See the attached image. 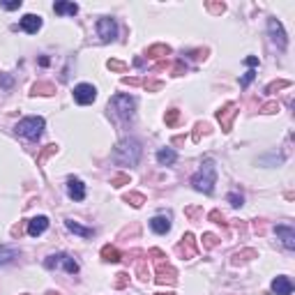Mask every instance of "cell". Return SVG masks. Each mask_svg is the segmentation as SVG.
Listing matches in <instances>:
<instances>
[{"label": "cell", "instance_id": "obj_6", "mask_svg": "<svg viewBox=\"0 0 295 295\" xmlns=\"http://www.w3.org/2000/svg\"><path fill=\"white\" fill-rule=\"evenodd\" d=\"M44 267L46 270H65L67 274H76L81 270L79 261L69 254H51L44 258Z\"/></svg>", "mask_w": 295, "mask_h": 295}, {"label": "cell", "instance_id": "obj_41", "mask_svg": "<svg viewBox=\"0 0 295 295\" xmlns=\"http://www.w3.org/2000/svg\"><path fill=\"white\" fill-rule=\"evenodd\" d=\"M12 85H14V79H12L10 74H5V72H0V88H5V90H10Z\"/></svg>", "mask_w": 295, "mask_h": 295}, {"label": "cell", "instance_id": "obj_25", "mask_svg": "<svg viewBox=\"0 0 295 295\" xmlns=\"http://www.w3.org/2000/svg\"><path fill=\"white\" fill-rule=\"evenodd\" d=\"M19 258V251L14 247H0V265H7V263H14Z\"/></svg>", "mask_w": 295, "mask_h": 295}, {"label": "cell", "instance_id": "obj_32", "mask_svg": "<svg viewBox=\"0 0 295 295\" xmlns=\"http://www.w3.org/2000/svg\"><path fill=\"white\" fill-rule=\"evenodd\" d=\"M111 185H113V187H125V185H131L129 173H115V176H111Z\"/></svg>", "mask_w": 295, "mask_h": 295}, {"label": "cell", "instance_id": "obj_19", "mask_svg": "<svg viewBox=\"0 0 295 295\" xmlns=\"http://www.w3.org/2000/svg\"><path fill=\"white\" fill-rule=\"evenodd\" d=\"M171 46L169 44H153V46H147V51H145V58L147 60H162V58L171 56Z\"/></svg>", "mask_w": 295, "mask_h": 295}, {"label": "cell", "instance_id": "obj_3", "mask_svg": "<svg viewBox=\"0 0 295 295\" xmlns=\"http://www.w3.org/2000/svg\"><path fill=\"white\" fill-rule=\"evenodd\" d=\"M215 185H217V164H215V159L208 157L203 164H201L199 173H194L192 187L196 189V192L212 194L215 192Z\"/></svg>", "mask_w": 295, "mask_h": 295}, {"label": "cell", "instance_id": "obj_29", "mask_svg": "<svg viewBox=\"0 0 295 295\" xmlns=\"http://www.w3.org/2000/svg\"><path fill=\"white\" fill-rule=\"evenodd\" d=\"M134 272H136V277L141 279V281H147V277H150V270H147V258H141V261H136Z\"/></svg>", "mask_w": 295, "mask_h": 295}, {"label": "cell", "instance_id": "obj_38", "mask_svg": "<svg viewBox=\"0 0 295 295\" xmlns=\"http://www.w3.org/2000/svg\"><path fill=\"white\" fill-rule=\"evenodd\" d=\"M143 88H145L147 92H159V90H162V88H164V83H162V81L145 79V81H143Z\"/></svg>", "mask_w": 295, "mask_h": 295}, {"label": "cell", "instance_id": "obj_5", "mask_svg": "<svg viewBox=\"0 0 295 295\" xmlns=\"http://www.w3.org/2000/svg\"><path fill=\"white\" fill-rule=\"evenodd\" d=\"M44 118H40V115H28V118H23L17 122V127H14V131H17L19 136L28 138V141H40L42 134H44Z\"/></svg>", "mask_w": 295, "mask_h": 295}, {"label": "cell", "instance_id": "obj_44", "mask_svg": "<svg viewBox=\"0 0 295 295\" xmlns=\"http://www.w3.org/2000/svg\"><path fill=\"white\" fill-rule=\"evenodd\" d=\"M187 56L194 58V60H205V58H208V49H196V51L187 53Z\"/></svg>", "mask_w": 295, "mask_h": 295}, {"label": "cell", "instance_id": "obj_1", "mask_svg": "<svg viewBox=\"0 0 295 295\" xmlns=\"http://www.w3.org/2000/svg\"><path fill=\"white\" fill-rule=\"evenodd\" d=\"M147 256L155 261V281H157L159 286H173L176 284L178 281V270L166 261L164 251L157 249V247H153V249L147 251Z\"/></svg>", "mask_w": 295, "mask_h": 295}, {"label": "cell", "instance_id": "obj_40", "mask_svg": "<svg viewBox=\"0 0 295 295\" xmlns=\"http://www.w3.org/2000/svg\"><path fill=\"white\" fill-rule=\"evenodd\" d=\"M171 74H173V76H185V74H187V65H185V60H178V63L173 65V69H171Z\"/></svg>", "mask_w": 295, "mask_h": 295}, {"label": "cell", "instance_id": "obj_28", "mask_svg": "<svg viewBox=\"0 0 295 295\" xmlns=\"http://www.w3.org/2000/svg\"><path fill=\"white\" fill-rule=\"evenodd\" d=\"M284 88H290V81L279 79V81H272V83H267V85H265V92H267V95H274V92L284 90Z\"/></svg>", "mask_w": 295, "mask_h": 295}, {"label": "cell", "instance_id": "obj_15", "mask_svg": "<svg viewBox=\"0 0 295 295\" xmlns=\"http://www.w3.org/2000/svg\"><path fill=\"white\" fill-rule=\"evenodd\" d=\"M67 196L72 201H83L85 199V185L79 178H69L67 180Z\"/></svg>", "mask_w": 295, "mask_h": 295}, {"label": "cell", "instance_id": "obj_31", "mask_svg": "<svg viewBox=\"0 0 295 295\" xmlns=\"http://www.w3.org/2000/svg\"><path fill=\"white\" fill-rule=\"evenodd\" d=\"M164 122H166V127H176L180 122V111L178 108H169L164 115Z\"/></svg>", "mask_w": 295, "mask_h": 295}, {"label": "cell", "instance_id": "obj_45", "mask_svg": "<svg viewBox=\"0 0 295 295\" xmlns=\"http://www.w3.org/2000/svg\"><path fill=\"white\" fill-rule=\"evenodd\" d=\"M21 0H14V3H0V7L3 10H7V12H14V10H21Z\"/></svg>", "mask_w": 295, "mask_h": 295}, {"label": "cell", "instance_id": "obj_47", "mask_svg": "<svg viewBox=\"0 0 295 295\" xmlns=\"http://www.w3.org/2000/svg\"><path fill=\"white\" fill-rule=\"evenodd\" d=\"M138 231H141V226H138V224H134V226H131V231H129V228H125V231L120 233V240H125L127 235H138Z\"/></svg>", "mask_w": 295, "mask_h": 295}, {"label": "cell", "instance_id": "obj_36", "mask_svg": "<svg viewBox=\"0 0 295 295\" xmlns=\"http://www.w3.org/2000/svg\"><path fill=\"white\" fill-rule=\"evenodd\" d=\"M208 219H210V221H215V224H219V226H228L226 217L221 215L219 210H210V212H208Z\"/></svg>", "mask_w": 295, "mask_h": 295}, {"label": "cell", "instance_id": "obj_8", "mask_svg": "<svg viewBox=\"0 0 295 295\" xmlns=\"http://www.w3.org/2000/svg\"><path fill=\"white\" fill-rule=\"evenodd\" d=\"M176 254L180 256L182 261H192L194 256L199 254V247H196V238L194 233H185L180 238V242L176 244Z\"/></svg>", "mask_w": 295, "mask_h": 295}, {"label": "cell", "instance_id": "obj_16", "mask_svg": "<svg viewBox=\"0 0 295 295\" xmlns=\"http://www.w3.org/2000/svg\"><path fill=\"white\" fill-rule=\"evenodd\" d=\"M254 258H258V251L251 249V247H244V249L235 251V254L231 256V265H233V267H238V265H244V263L254 261Z\"/></svg>", "mask_w": 295, "mask_h": 295}, {"label": "cell", "instance_id": "obj_37", "mask_svg": "<svg viewBox=\"0 0 295 295\" xmlns=\"http://www.w3.org/2000/svg\"><path fill=\"white\" fill-rule=\"evenodd\" d=\"M205 10L210 14H224L226 12V3H205Z\"/></svg>", "mask_w": 295, "mask_h": 295}, {"label": "cell", "instance_id": "obj_49", "mask_svg": "<svg viewBox=\"0 0 295 295\" xmlns=\"http://www.w3.org/2000/svg\"><path fill=\"white\" fill-rule=\"evenodd\" d=\"M244 65H247V67H251V69H254V67H258V58H256V56L244 58Z\"/></svg>", "mask_w": 295, "mask_h": 295}, {"label": "cell", "instance_id": "obj_20", "mask_svg": "<svg viewBox=\"0 0 295 295\" xmlns=\"http://www.w3.org/2000/svg\"><path fill=\"white\" fill-rule=\"evenodd\" d=\"M157 162L162 166H173L178 162V153L173 147H159L157 150Z\"/></svg>", "mask_w": 295, "mask_h": 295}, {"label": "cell", "instance_id": "obj_17", "mask_svg": "<svg viewBox=\"0 0 295 295\" xmlns=\"http://www.w3.org/2000/svg\"><path fill=\"white\" fill-rule=\"evenodd\" d=\"M272 293L274 295H290L293 293V281H290L286 274H279V277H274L272 279Z\"/></svg>", "mask_w": 295, "mask_h": 295}, {"label": "cell", "instance_id": "obj_52", "mask_svg": "<svg viewBox=\"0 0 295 295\" xmlns=\"http://www.w3.org/2000/svg\"><path fill=\"white\" fill-rule=\"evenodd\" d=\"M44 295H63V293H60V290H53V288H51V290H46Z\"/></svg>", "mask_w": 295, "mask_h": 295}, {"label": "cell", "instance_id": "obj_23", "mask_svg": "<svg viewBox=\"0 0 295 295\" xmlns=\"http://www.w3.org/2000/svg\"><path fill=\"white\" fill-rule=\"evenodd\" d=\"M30 95H42V97H51L56 95V85L49 83V81H37V83L30 88Z\"/></svg>", "mask_w": 295, "mask_h": 295}, {"label": "cell", "instance_id": "obj_22", "mask_svg": "<svg viewBox=\"0 0 295 295\" xmlns=\"http://www.w3.org/2000/svg\"><path fill=\"white\" fill-rule=\"evenodd\" d=\"M53 12H56V14L76 17V14H79V5H76V3H67V0H58L56 5H53Z\"/></svg>", "mask_w": 295, "mask_h": 295}, {"label": "cell", "instance_id": "obj_7", "mask_svg": "<svg viewBox=\"0 0 295 295\" xmlns=\"http://www.w3.org/2000/svg\"><path fill=\"white\" fill-rule=\"evenodd\" d=\"M267 33H270V40L277 44L279 51H286V49H288V35H286V30L279 19H274V17L267 19Z\"/></svg>", "mask_w": 295, "mask_h": 295}, {"label": "cell", "instance_id": "obj_33", "mask_svg": "<svg viewBox=\"0 0 295 295\" xmlns=\"http://www.w3.org/2000/svg\"><path fill=\"white\" fill-rule=\"evenodd\" d=\"M201 240H203V249H208V251H210V249H215L217 244L221 242V240L217 238L215 233H203V238H201Z\"/></svg>", "mask_w": 295, "mask_h": 295}, {"label": "cell", "instance_id": "obj_9", "mask_svg": "<svg viewBox=\"0 0 295 295\" xmlns=\"http://www.w3.org/2000/svg\"><path fill=\"white\" fill-rule=\"evenodd\" d=\"M74 102L81 104V106H88V104H92L97 99V88L92 83H79L76 88H74Z\"/></svg>", "mask_w": 295, "mask_h": 295}, {"label": "cell", "instance_id": "obj_54", "mask_svg": "<svg viewBox=\"0 0 295 295\" xmlns=\"http://www.w3.org/2000/svg\"><path fill=\"white\" fill-rule=\"evenodd\" d=\"M21 295H30V293H21Z\"/></svg>", "mask_w": 295, "mask_h": 295}, {"label": "cell", "instance_id": "obj_4", "mask_svg": "<svg viewBox=\"0 0 295 295\" xmlns=\"http://www.w3.org/2000/svg\"><path fill=\"white\" fill-rule=\"evenodd\" d=\"M108 111H113L122 122H131L134 120V111H136V99L131 95H113L108 102Z\"/></svg>", "mask_w": 295, "mask_h": 295}, {"label": "cell", "instance_id": "obj_46", "mask_svg": "<svg viewBox=\"0 0 295 295\" xmlns=\"http://www.w3.org/2000/svg\"><path fill=\"white\" fill-rule=\"evenodd\" d=\"M122 85H134V88H136V85H143V79H138V76H125V79H122Z\"/></svg>", "mask_w": 295, "mask_h": 295}, {"label": "cell", "instance_id": "obj_34", "mask_svg": "<svg viewBox=\"0 0 295 295\" xmlns=\"http://www.w3.org/2000/svg\"><path fill=\"white\" fill-rule=\"evenodd\" d=\"M125 286H129V272H118L113 279V288L115 290H122Z\"/></svg>", "mask_w": 295, "mask_h": 295}, {"label": "cell", "instance_id": "obj_53", "mask_svg": "<svg viewBox=\"0 0 295 295\" xmlns=\"http://www.w3.org/2000/svg\"><path fill=\"white\" fill-rule=\"evenodd\" d=\"M157 295H176V293H157Z\"/></svg>", "mask_w": 295, "mask_h": 295}, {"label": "cell", "instance_id": "obj_10", "mask_svg": "<svg viewBox=\"0 0 295 295\" xmlns=\"http://www.w3.org/2000/svg\"><path fill=\"white\" fill-rule=\"evenodd\" d=\"M97 35L102 37V42H115L118 37V21L111 17H104L97 21Z\"/></svg>", "mask_w": 295, "mask_h": 295}, {"label": "cell", "instance_id": "obj_26", "mask_svg": "<svg viewBox=\"0 0 295 295\" xmlns=\"http://www.w3.org/2000/svg\"><path fill=\"white\" fill-rule=\"evenodd\" d=\"M122 201H125V203H129L131 208H141V205L145 203V196H143L141 192H129V194H125V196H122Z\"/></svg>", "mask_w": 295, "mask_h": 295}, {"label": "cell", "instance_id": "obj_12", "mask_svg": "<svg viewBox=\"0 0 295 295\" xmlns=\"http://www.w3.org/2000/svg\"><path fill=\"white\" fill-rule=\"evenodd\" d=\"M42 23L44 21H42L40 14H23L21 21H19V28L28 35H37L42 30Z\"/></svg>", "mask_w": 295, "mask_h": 295}, {"label": "cell", "instance_id": "obj_39", "mask_svg": "<svg viewBox=\"0 0 295 295\" xmlns=\"http://www.w3.org/2000/svg\"><path fill=\"white\" fill-rule=\"evenodd\" d=\"M226 201L233 205V208H240V205L244 203V196H242V194H238V192H231V194L226 196Z\"/></svg>", "mask_w": 295, "mask_h": 295}, {"label": "cell", "instance_id": "obj_18", "mask_svg": "<svg viewBox=\"0 0 295 295\" xmlns=\"http://www.w3.org/2000/svg\"><path fill=\"white\" fill-rule=\"evenodd\" d=\"M150 228H153V233H157V235H166V233L171 231V217L169 215H155L153 219H150Z\"/></svg>", "mask_w": 295, "mask_h": 295}, {"label": "cell", "instance_id": "obj_2", "mask_svg": "<svg viewBox=\"0 0 295 295\" xmlns=\"http://www.w3.org/2000/svg\"><path fill=\"white\" fill-rule=\"evenodd\" d=\"M141 155H143V147L141 141L136 138H122L118 145L113 147V162L120 166H136L141 162Z\"/></svg>", "mask_w": 295, "mask_h": 295}, {"label": "cell", "instance_id": "obj_43", "mask_svg": "<svg viewBox=\"0 0 295 295\" xmlns=\"http://www.w3.org/2000/svg\"><path fill=\"white\" fill-rule=\"evenodd\" d=\"M254 79H256V72H254V69H249V72H247L242 79H240V85H242V88H247V85H249Z\"/></svg>", "mask_w": 295, "mask_h": 295}, {"label": "cell", "instance_id": "obj_48", "mask_svg": "<svg viewBox=\"0 0 295 295\" xmlns=\"http://www.w3.org/2000/svg\"><path fill=\"white\" fill-rule=\"evenodd\" d=\"M254 231L258 235H265V219H254Z\"/></svg>", "mask_w": 295, "mask_h": 295}, {"label": "cell", "instance_id": "obj_13", "mask_svg": "<svg viewBox=\"0 0 295 295\" xmlns=\"http://www.w3.org/2000/svg\"><path fill=\"white\" fill-rule=\"evenodd\" d=\"M274 233H277V238L281 240V244H284L288 251L295 249V228L288 226V224H277L274 226Z\"/></svg>", "mask_w": 295, "mask_h": 295}, {"label": "cell", "instance_id": "obj_27", "mask_svg": "<svg viewBox=\"0 0 295 295\" xmlns=\"http://www.w3.org/2000/svg\"><path fill=\"white\" fill-rule=\"evenodd\" d=\"M210 131H212V127L208 125V122H196V127H194V134H192V141L199 143L201 136H208Z\"/></svg>", "mask_w": 295, "mask_h": 295}, {"label": "cell", "instance_id": "obj_30", "mask_svg": "<svg viewBox=\"0 0 295 295\" xmlns=\"http://www.w3.org/2000/svg\"><path fill=\"white\" fill-rule=\"evenodd\" d=\"M56 153H58V145H56V143H51V145H46L44 150H42V153L37 155V166H42V164L46 162V159H49V157H53Z\"/></svg>", "mask_w": 295, "mask_h": 295}, {"label": "cell", "instance_id": "obj_21", "mask_svg": "<svg viewBox=\"0 0 295 295\" xmlns=\"http://www.w3.org/2000/svg\"><path fill=\"white\" fill-rule=\"evenodd\" d=\"M99 256H102V261H106V263H118V261H122V254H120V249L115 247V244H106V247H102Z\"/></svg>", "mask_w": 295, "mask_h": 295}, {"label": "cell", "instance_id": "obj_11", "mask_svg": "<svg viewBox=\"0 0 295 295\" xmlns=\"http://www.w3.org/2000/svg\"><path fill=\"white\" fill-rule=\"evenodd\" d=\"M235 115H238V104H233V102L224 104V106L217 111V120H219L221 129L226 131V134L233 129V120H235Z\"/></svg>", "mask_w": 295, "mask_h": 295}, {"label": "cell", "instance_id": "obj_24", "mask_svg": "<svg viewBox=\"0 0 295 295\" xmlns=\"http://www.w3.org/2000/svg\"><path fill=\"white\" fill-rule=\"evenodd\" d=\"M65 226H67V231L76 233V235H81V238H92V235H95V228H85L74 219H65Z\"/></svg>", "mask_w": 295, "mask_h": 295}, {"label": "cell", "instance_id": "obj_51", "mask_svg": "<svg viewBox=\"0 0 295 295\" xmlns=\"http://www.w3.org/2000/svg\"><path fill=\"white\" fill-rule=\"evenodd\" d=\"M40 65H42V67H46V65H49V56H42L40 58Z\"/></svg>", "mask_w": 295, "mask_h": 295}, {"label": "cell", "instance_id": "obj_14", "mask_svg": "<svg viewBox=\"0 0 295 295\" xmlns=\"http://www.w3.org/2000/svg\"><path fill=\"white\" fill-rule=\"evenodd\" d=\"M46 228H49V217L40 215V217H33V219L28 221L26 231H28L30 238H40L42 233H46Z\"/></svg>", "mask_w": 295, "mask_h": 295}, {"label": "cell", "instance_id": "obj_50", "mask_svg": "<svg viewBox=\"0 0 295 295\" xmlns=\"http://www.w3.org/2000/svg\"><path fill=\"white\" fill-rule=\"evenodd\" d=\"M199 212H201V208H187V210H185V215L192 217V219H194V217L199 215Z\"/></svg>", "mask_w": 295, "mask_h": 295}, {"label": "cell", "instance_id": "obj_35", "mask_svg": "<svg viewBox=\"0 0 295 295\" xmlns=\"http://www.w3.org/2000/svg\"><path fill=\"white\" fill-rule=\"evenodd\" d=\"M106 67L111 69V72H118V74H125L127 72V63H122V60H106Z\"/></svg>", "mask_w": 295, "mask_h": 295}, {"label": "cell", "instance_id": "obj_42", "mask_svg": "<svg viewBox=\"0 0 295 295\" xmlns=\"http://www.w3.org/2000/svg\"><path fill=\"white\" fill-rule=\"evenodd\" d=\"M277 111H279V104L277 102H267V104H263V106H261V113H265V115L277 113Z\"/></svg>", "mask_w": 295, "mask_h": 295}]
</instances>
